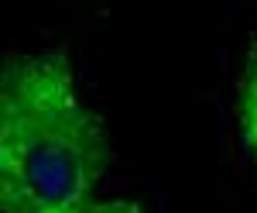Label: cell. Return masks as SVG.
Instances as JSON below:
<instances>
[{
	"label": "cell",
	"instance_id": "1",
	"mask_svg": "<svg viewBox=\"0 0 257 213\" xmlns=\"http://www.w3.org/2000/svg\"><path fill=\"white\" fill-rule=\"evenodd\" d=\"M110 137L76 93L69 52H7L0 69V210L86 213L110 165Z\"/></svg>",
	"mask_w": 257,
	"mask_h": 213
},
{
	"label": "cell",
	"instance_id": "2",
	"mask_svg": "<svg viewBox=\"0 0 257 213\" xmlns=\"http://www.w3.org/2000/svg\"><path fill=\"white\" fill-rule=\"evenodd\" d=\"M233 117H237V134H240L243 152L257 162V35L250 38L243 69H240V76H237Z\"/></svg>",
	"mask_w": 257,
	"mask_h": 213
},
{
	"label": "cell",
	"instance_id": "3",
	"mask_svg": "<svg viewBox=\"0 0 257 213\" xmlns=\"http://www.w3.org/2000/svg\"><path fill=\"white\" fill-rule=\"evenodd\" d=\"M86 213H141V206L134 199H103V203H93Z\"/></svg>",
	"mask_w": 257,
	"mask_h": 213
}]
</instances>
